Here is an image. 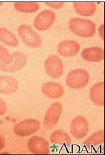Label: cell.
<instances>
[{
    "label": "cell",
    "mask_w": 105,
    "mask_h": 156,
    "mask_svg": "<svg viewBox=\"0 0 105 156\" xmlns=\"http://www.w3.org/2000/svg\"><path fill=\"white\" fill-rule=\"evenodd\" d=\"M68 27L73 34L81 37H92L96 33V25L93 21L81 18H73Z\"/></svg>",
    "instance_id": "cell-1"
},
{
    "label": "cell",
    "mask_w": 105,
    "mask_h": 156,
    "mask_svg": "<svg viewBox=\"0 0 105 156\" xmlns=\"http://www.w3.org/2000/svg\"><path fill=\"white\" fill-rule=\"evenodd\" d=\"M17 32L27 46L33 49H37L42 45V41L41 37L28 25L22 24L19 26Z\"/></svg>",
    "instance_id": "cell-2"
},
{
    "label": "cell",
    "mask_w": 105,
    "mask_h": 156,
    "mask_svg": "<svg viewBox=\"0 0 105 156\" xmlns=\"http://www.w3.org/2000/svg\"><path fill=\"white\" fill-rule=\"evenodd\" d=\"M90 80L89 73L82 69H76L68 74L66 84L73 89H82L87 85Z\"/></svg>",
    "instance_id": "cell-3"
},
{
    "label": "cell",
    "mask_w": 105,
    "mask_h": 156,
    "mask_svg": "<svg viewBox=\"0 0 105 156\" xmlns=\"http://www.w3.org/2000/svg\"><path fill=\"white\" fill-rule=\"evenodd\" d=\"M40 128V122L36 119H28L19 122L14 127V132L20 137H25L34 134Z\"/></svg>",
    "instance_id": "cell-4"
},
{
    "label": "cell",
    "mask_w": 105,
    "mask_h": 156,
    "mask_svg": "<svg viewBox=\"0 0 105 156\" xmlns=\"http://www.w3.org/2000/svg\"><path fill=\"white\" fill-rule=\"evenodd\" d=\"M62 112V105L59 102L51 104L45 114L43 122L44 128L47 130L53 129L59 121Z\"/></svg>",
    "instance_id": "cell-5"
},
{
    "label": "cell",
    "mask_w": 105,
    "mask_h": 156,
    "mask_svg": "<svg viewBox=\"0 0 105 156\" xmlns=\"http://www.w3.org/2000/svg\"><path fill=\"white\" fill-rule=\"evenodd\" d=\"M13 60L9 65L4 62L0 63V70L7 73H15L20 71L27 62V55L23 52L17 51L12 54Z\"/></svg>",
    "instance_id": "cell-6"
},
{
    "label": "cell",
    "mask_w": 105,
    "mask_h": 156,
    "mask_svg": "<svg viewBox=\"0 0 105 156\" xmlns=\"http://www.w3.org/2000/svg\"><path fill=\"white\" fill-rule=\"evenodd\" d=\"M55 14L52 10H46L42 11L36 16L34 26L38 31H45L50 28L55 22Z\"/></svg>",
    "instance_id": "cell-7"
},
{
    "label": "cell",
    "mask_w": 105,
    "mask_h": 156,
    "mask_svg": "<svg viewBox=\"0 0 105 156\" xmlns=\"http://www.w3.org/2000/svg\"><path fill=\"white\" fill-rule=\"evenodd\" d=\"M27 147L30 152L34 154L47 155L51 153L49 144L45 138L38 136L30 138L27 142Z\"/></svg>",
    "instance_id": "cell-8"
},
{
    "label": "cell",
    "mask_w": 105,
    "mask_h": 156,
    "mask_svg": "<svg viewBox=\"0 0 105 156\" xmlns=\"http://www.w3.org/2000/svg\"><path fill=\"white\" fill-rule=\"evenodd\" d=\"M45 68L46 73L54 79H57L63 74V64L60 58L55 55L47 58L45 62Z\"/></svg>",
    "instance_id": "cell-9"
},
{
    "label": "cell",
    "mask_w": 105,
    "mask_h": 156,
    "mask_svg": "<svg viewBox=\"0 0 105 156\" xmlns=\"http://www.w3.org/2000/svg\"><path fill=\"white\" fill-rule=\"evenodd\" d=\"M89 131V123L84 116H79L71 122L70 132L77 140H81L87 134Z\"/></svg>",
    "instance_id": "cell-10"
},
{
    "label": "cell",
    "mask_w": 105,
    "mask_h": 156,
    "mask_svg": "<svg viewBox=\"0 0 105 156\" xmlns=\"http://www.w3.org/2000/svg\"><path fill=\"white\" fill-rule=\"evenodd\" d=\"M80 45L78 42L73 40H65L61 42L57 46V52L61 56L70 58L78 54Z\"/></svg>",
    "instance_id": "cell-11"
},
{
    "label": "cell",
    "mask_w": 105,
    "mask_h": 156,
    "mask_svg": "<svg viewBox=\"0 0 105 156\" xmlns=\"http://www.w3.org/2000/svg\"><path fill=\"white\" fill-rule=\"evenodd\" d=\"M42 93L49 98L58 99L64 94V88L60 83L54 82H48L44 83L41 88Z\"/></svg>",
    "instance_id": "cell-12"
},
{
    "label": "cell",
    "mask_w": 105,
    "mask_h": 156,
    "mask_svg": "<svg viewBox=\"0 0 105 156\" xmlns=\"http://www.w3.org/2000/svg\"><path fill=\"white\" fill-rule=\"evenodd\" d=\"M18 81L15 78L7 76H0V93L9 95L17 90Z\"/></svg>",
    "instance_id": "cell-13"
},
{
    "label": "cell",
    "mask_w": 105,
    "mask_h": 156,
    "mask_svg": "<svg viewBox=\"0 0 105 156\" xmlns=\"http://www.w3.org/2000/svg\"><path fill=\"white\" fill-rule=\"evenodd\" d=\"M104 83L100 82L92 86L90 91V97L91 101L97 106L103 107L104 105Z\"/></svg>",
    "instance_id": "cell-14"
},
{
    "label": "cell",
    "mask_w": 105,
    "mask_h": 156,
    "mask_svg": "<svg viewBox=\"0 0 105 156\" xmlns=\"http://www.w3.org/2000/svg\"><path fill=\"white\" fill-rule=\"evenodd\" d=\"M104 49L99 47H90L81 52L83 59L87 62H100L104 59Z\"/></svg>",
    "instance_id": "cell-15"
},
{
    "label": "cell",
    "mask_w": 105,
    "mask_h": 156,
    "mask_svg": "<svg viewBox=\"0 0 105 156\" xmlns=\"http://www.w3.org/2000/svg\"><path fill=\"white\" fill-rule=\"evenodd\" d=\"M51 143L58 145H65L70 148L72 143L71 138L67 133L63 130H55L52 133L50 137Z\"/></svg>",
    "instance_id": "cell-16"
},
{
    "label": "cell",
    "mask_w": 105,
    "mask_h": 156,
    "mask_svg": "<svg viewBox=\"0 0 105 156\" xmlns=\"http://www.w3.org/2000/svg\"><path fill=\"white\" fill-rule=\"evenodd\" d=\"M73 5L76 12L83 16L93 15L96 10L94 2H74Z\"/></svg>",
    "instance_id": "cell-17"
},
{
    "label": "cell",
    "mask_w": 105,
    "mask_h": 156,
    "mask_svg": "<svg viewBox=\"0 0 105 156\" xmlns=\"http://www.w3.org/2000/svg\"><path fill=\"white\" fill-rule=\"evenodd\" d=\"M0 41L5 45L16 47L19 44V40L13 33L6 28L0 27Z\"/></svg>",
    "instance_id": "cell-18"
},
{
    "label": "cell",
    "mask_w": 105,
    "mask_h": 156,
    "mask_svg": "<svg viewBox=\"0 0 105 156\" xmlns=\"http://www.w3.org/2000/svg\"><path fill=\"white\" fill-rule=\"evenodd\" d=\"M104 140V135L103 130H99L95 132L84 141V145L88 150H91L92 147H97L103 143Z\"/></svg>",
    "instance_id": "cell-19"
},
{
    "label": "cell",
    "mask_w": 105,
    "mask_h": 156,
    "mask_svg": "<svg viewBox=\"0 0 105 156\" xmlns=\"http://www.w3.org/2000/svg\"><path fill=\"white\" fill-rule=\"evenodd\" d=\"M14 7L19 12L32 13L39 10L40 5L37 2H15Z\"/></svg>",
    "instance_id": "cell-20"
},
{
    "label": "cell",
    "mask_w": 105,
    "mask_h": 156,
    "mask_svg": "<svg viewBox=\"0 0 105 156\" xmlns=\"http://www.w3.org/2000/svg\"><path fill=\"white\" fill-rule=\"evenodd\" d=\"M0 60H2V62L9 65L13 60L12 54H10L7 49L0 44Z\"/></svg>",
    "instance_id": "cell-21"
},
{
    "label": "cell",
    "mask_w": 105,
    "mask_h": 156,
    "mask_svg": "<svg viewBox=\"0 0 105 156\" xmlns=\"http://www.w3.org/2000/svg\"><path fill=\"white\" fill-rule=\"evenodd\" d=\"M45 4L47 5L48 6L55 8V9H59V8L63 7L64 5L63 2H45Z\"/></svg>",
    "instance_id": "cell-22"
},
{
    "label": "cell",
    "mask_w": 105,
    "mask_h": 156,
    "mask_svg": "<svg viewBox=\"0 0 105 156\" xmlns=\"http://www.w3.org/2000/svg\"><path fill=\"white\" fill-rule=\"evenodd\" d=\"M7 112V105L5 102L0 98V116L5 115Z\"/></svg>",
    "instance_id": "cell-23"
},
{
    "label": "cell",
    "mask_w": 105,
    "mask_h": 156,
    "mask_svg": "<svg viewBox=\"0 0 105 156\" xmlns=\"http://www.w3.org/2000/svg\"><path fill=\"white\" fill-rule=\"evenodd\" d=\"M5 145V140L4 136L0 134V151L4 148Z\"/></svg>",
    "instance_id": "cell-24"
},
{
    "label": "cell",
    "mask_w": 105,
    "mask_h": 156,
    "mask_svg": "<svg viewBox=\"0 0 105 156\" xmlns=\"http://www.w3.org/2000/svg\"><path fill=\"white\" fill-rule=\"evenodd\" d=\"M104 24L101 25L100 27H99V30H98V32H99V34H100V37L102 38V40L104 41Z\"/></svg>",
    "instance_id": "cell-25"
},
{
    "label": "cell",
    "mask_w": 105,
    "mask_h": 156,
    "mask_svg": "<svg viewBox=\"0 0 105 156\" xmlns=\"http://www.w3.org/2000/svg\"><path fill=\"white\" fill-rule=\"evenodd\" d=\"M3 4V3L2 2H0V5H2Z\"/></svg>",
    "instance_id": "cell-26"
}]
</instances>
